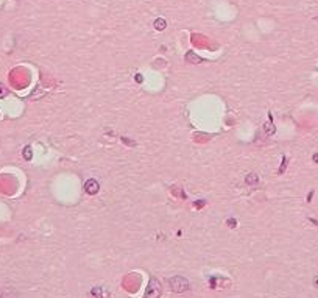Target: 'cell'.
I'll list each match as a JSON object with an SVG mask.
<instances>
[{"label":"cell","mask_w":318,"mask_h":298,"mask_svg":"<svg viewBox=\"0 0 318 298\" xmlns=\"http://www.w3.org/2000/svg\"><path fill=\"white\" fill-rule=\"evenodd\" d=\"M161 295V284L156 278H151L150 283H148V287L145 290V295L144 298H158Z\"/></svg>","instance_id":"7a4b0ae2"},{"label":"cell","mask_w":318,"mask_h":298,"mask_svg":"<svg viewBox=\"0 0 318 298\" xmlns=\"http://www.w3.org/2000/svg\"><path fill=\"white\" fill-rule=\"evenodd\" d=\"M168 284H170V289H172L173 292H178V294H181V292H186L189 289V281L183 278V276H173L168 279Z\"/></svg>","instance_id":"6da1fadb"},{"label":"cell","mask_w":318,"mask_h":298,"mask_svg":"<svg viewBox=\"0 0 318 298\" xmlns=\"http://www.w3.org/2000/svg\"><path fill=\"white\" fill-rule=\"evenodd\" d=\"M84 190L87 192L89 195H95L98 190H100V186H98V183L95 180H87L84 183Z\"/></svg>","instance_id":"3957f363"},{"label":"cell","mask_w":318,"mask_h":298,"mask_svg":"<svg viewBox=\"0 0 318 298\" xmlns=\"http://www.w3.org/2000/svg\"><path fill=\"white\" fill-rule=\"evenodd\" d=\"M245 181H246V184H256L257 181H259V176L256 173H250V175H246Z\"/></svg>","instance_id":"5b68a950"},{"label":"cell","mask_w":318,"mask_h":298,"mask_svg":"<svg viewBox=\"0 0 318 298\" xmlns=\"http://www.w3.org/2000/svg\"><path fill=\"white\" fill-rule=\"evenodd\" d=\"M24 158L27 159V161H30V159L33 158V153H31V147H25V148H24Z\"/></svg>","instance_id":"ba28073f"},{"label":"cell","mask_w":318,"mask_h":298,"mask_svg":"<svg viewBox=\"0 0 318 298\" xmlns=\"http://www.w3.org/2000/svg\"><path fill=\"white\" fill-rule=\"evenodd\" d=\"M5 95H6V89H5L3 84L0 83V97H5Z\"/></svg>","instance_id":"9c48e42d"},{"label":"cell","mask_w":318,"mask_h":298,"mask_svg":"<svg viewBox=\"0 0 318 298\" xmlns=\"http://www.w3.org/2000/svg\"><path fill=\"white\" fill-rule=\"evenodd\" d=\"M165 27H167V22L164 19H156L155 20V28L156 30H164Z\"/></svg>","instance_id":"8992f818"},{"label":"cell","mask_w":318,"mask_h":298,"mask_svg":"<svg viewBox=\"0 0 318 298\" xmlns=\"http://www.w3.org/2000/svg\"><path fill=\"white\" fill-rule=\"evenodd\" d=\"M186 59H187L189 63H192V64L201 63V58H200L196 53H194V52H187V53H186Z\"/></svg>","instance_id":"277c9868"},{"label":"cell","mask_w":318,"mask_h":298,"mask_svg":"<svg viewBox=\"0 0 318 298\" xmlns=\"http://www.w3.org/2000/svg\"><path fill=\"white\" fill-rule=\"evenodd\" d=\"M264 128H265V133L267 134H273V133H275V125H273V122H267L264 125Z\"/></svg>","instance_id":"52a82bcc"},{"label":"cell","mask_w":318,"mask_h":298,"mask_svg":"<svg viewBox=\"0 0 318 298\" xmlns=\"http://www.w3.org/2000/svg\"><path fill=\"white\" fill-rule=\"evenodd\" d=\"M235 223H237V222H235V220H232V219H229V220H228V226H231V228H234Z\"/></svg>","instance_id":"30bf717a"}]
</instances>
